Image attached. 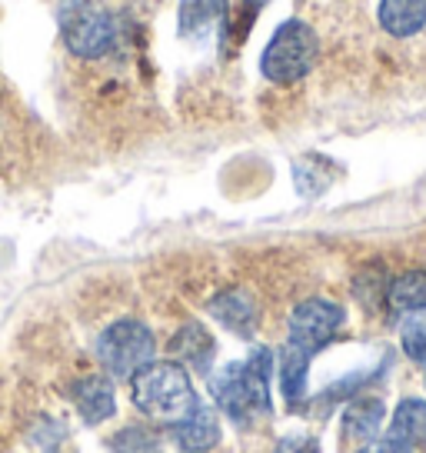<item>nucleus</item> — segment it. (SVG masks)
Here are the masks:
<instances>
[{
  "label": "nucleus",
  "mask_w": 426,
  "mask_h": 453,
  "mask_svg": "<svg viewBox=\"0 0 426 453\" xmlns=\"http://www.w3.org/2000/svg\"><path fill=\"white\" fill-rule=\"evenodd\" d=\"M270 373L273 354L267 347H254L247 360L217 370L210 377V394L220 413H227L237 426L270 417Z\"/></svg>",
  "instance_id": "f257e3e1"
},
{
  "label": "nucleus",
  "mask_w": 426,
  "mask_h": 453,
  "mask_svg": "<svg viewBox=\"0 0 426 453\" xmlns=\"http://www.w3.org/2000/svg\"><path fill=\"white\" fill-rule=\"evenodd\" d=\"M130 400L133 407L156 424H180L200 407V396L186 367L177 360H150L130 377Z\"/></svg>",
  "instance_id": "f03ea898"
},
{
  "label": "nucleus",
  "mask_w": 426,
  "mask_h": 453,
  "mask_svg": "<svg viewBox=\"0 0 426 453\" xmlns=\"http://www.w3.org/2000/svg\"><path fill=\"white\" fill-rule=\"evenodd\" d=\"M320 60V37L316 30L300 20V17H290L280 27L270 34V41L260 54V73L277 87H290L300 84L303 77H310L313 67Z\"/></svg>",
  "instance_id": "7ed1b4c3"
},
{
  "label": "nucleus",
  "mask_w": 426,
  "mask_h": 453,
  "mask_svg": "<svg viewBox=\"0 0 426 453\" xmlns=\"http://www.w3.org/2000/svg\"><path fill=\"white\" fill-rule=\"evenodd\" d=\"M57 27L64 47L80 60H100L114 50L117 24L103 0H60Z\"/></svg>",
  "instance_id": "20e7f679"
},
{
  "label": "nucleus",
  "mask_w": 426,
  "mask_h": 453,
  "mask_svg": "<svg viewBox=\"0 0 426 453\" xmlns=\"http://www.w3.org/2000/svg\"><path fill=\"white\" fill-rule=\"evenodd\" d=\"M156 354L154 330L137 317H120L97 337V360L107 373L130 380L137 370H143Z\"/></svg>",
  "instance_id": "39448f33"
},
{
  "label": "nucleus",
  "mask_w": 426,
  "mask_h": 453,
  "mask_svg": "<svg viewBox=\"0 0 426 453\" xmlns=\"http://www.w3.org/2000/svg\"><path fill=\"white\" fill-rule=\"evenodd\" d=\"M343 324H346V311L340 303H333L327 297H307L300 300L286 320V343H293L303 354L313 357L333 343Z\"/></svg>",
  "instance_id": "423d86ee"
},
{
  "label": "nucleus",
  "mask_w": 426,
  "mask_h": 453,
  "mask_svg": "<svg viewBox=\"0 0 426 453\" xmlns=\"http://www.w3.org/2000/svg\"><path fill=\"white\" fill-rule=\"evenodd\" d=\"M230 0H180L177 30L186 43L207 47L227 34Z\"/></svg>",
  "instance_id": "0eeeda50"
},
{
  "label": "nucleus",
  "mask_w": 426,
  "mask_h": 453,
  "mask_svg": "<svg viewBox=\"0 0 426 453\" xmlns=\"http://www.w3.org/2000/svg\"><path fill=\"white\" fill-rule=\"evenodd\" d=\"M207 311L217 324H224L237 337H254L256 326H260V307L243 287H227V290L213 294Z\"/></svg>",
  "instance_id": "6e6552de"
},
{
  "label": "nucleus",
  "mask_w": 426,
  "mask_h": 453,
  "mask_svg": "<svg viewBox=\"0 0 426 453\" xmlns=\"http://www.w3.org/2000/svg\"><path fill=\"white\" fill-rule=\"evenodd\" d=\"M171 350L180 367L210 370V360H213V354H217V343H213L210 330L200 324V320H186V324L173 334Z\"/></svg>",
  "instance_id": "1a4fd4ad"
},
{
  "label": "nucleus",
  "mask_w": 426,
  "mask_h": 453,
  "mask_svg": "<svg viewBox=\"0 0 426 453\" xmlns=\"http://www.w3.org/2000/svg\"><path fill=\"white\" fill-rule=\"evenodd\" d=\"M73 403L87 424H103L107 417H114L117 411V394L114 383L107 380L103 373H90L73 387Z\"/></svg>",
  "instance_id": "9d476101"
},
{
  "label": "nucleus",
  "mask_w": 426,
  "mask_h": 453,
  "mask_svg": "<svg viewBox=\"0 0 426 453\" xmlns=\"http://www.w3.org/2000/svg\"><path fill=\"white\" fill-rule=\"evenodd\" d=\"M377 20L390 37L410 41L426 27V0H380Z\"/></svg>",
  "instance_id": "9b49d317"
},
{
  "label": "nucleus",
  "mask_w": 426,
  "mask_h": 453,
  "mask_svg": "<svg viewBox=\"0 0 426 453\" xmlns=\"http://www.w3.org/2000/svg\"><path fill=\"white\" fill-rule=\"evenodd\" d=\"M171 437L184 453H207L220 443V420L213 411L197 407L186 420L171 426Z\"/></svg>",
  "instance_id": "f8f14e48"
},
{
  "label": "nucleus",
  "mask_w": 426,
  "mask_h": 453,
  "mask_svg": "<svg viewBox=\"0 0 426 453\" xmlns=\"http://www.w3.org/2000/svg\"><path fill=\"white\" fill-rule=\"evenodd\" d=\"M386 420V407L380 396H356L354 403L343 411V440H354V443H369L377 440L380 426Z\"/></svg>",
  "instance_id": "ddd939ff"
},
{
  "label": "nucleus",
  "mask_w": 426,
  "mask_h": 453,
  "mask_svg": "<svg viewBox=\"0 0 426 453\" xmlns=\"http://www.w3.org/2000/svg\"><path fill=\"white\" fill-rule=\"evenodd\" d=\"M310 354H303L300 347L286 343L280 350V394L290 407L307 403V380H310Z\"/></svg>",
  "instance_id": "4468645a"
},
{
  "label": "nucleus",
  "mask_w": 426,
  "mask_h": 453,
  "mask_svg": "<svg viewBox=\"0 0 426 453\" xmlns=\"http://www.w3.org/2000/svg\"><path fill=\"white\" fill-rule=\"evenodd\" d=\"M386 437L399 440L407 447H423L426 443V400L423 396H403L397 411L390 417Z\"/></svg>",
  "instance_id": "2eb2a0df"
},
{
  "label": "nucleus",
  "mask_w": 426,
  "mask_h": 453,
  "mask_svg": "<svg viewBox=\"0 0 426 453\" xmlns=\"http://www.w3.org/2000/svg\"><path fill=\"white\" fill-rule=\"evenodd\" d=\"M386 307L393 317H407L413 311H426V267H413L399 273L386 287Z\"/></svg>",
  "instance_id": "dca6fc26"
},
{
  "label": "nucleus",
  "mask_w": 426,
  "mask_h": 453,
  "mask_svg": "<svg viewBox=\"0 0 426 453\" xmlns=\"http://www.w3.org/2000/svg\"><path fill=\"white\" fill-rule=\"evenodd\" d=\"M293 180H297V190L303 197H316L333 184V167L323 157H303L293 164Z\"/></svg>",
  "instance_id": "f3484780"
},
{
  "label": "nucleus",
  "mask_w": 426,
  "mask_h": 453,
  "mask_svg": "<svg viewBox=\"0 0 426 453\" xmlns=\"http://www.w3.org/2000/svg\"><path fill=\"white\" fill-rule=\"evenodd\" d=\"M399 347L416 367H426V311L399 317Z\"/></svg>",
  "instance_id": "a211bd4d"
},
{
  "label": "nucleus",
  "mask_w": 426,
  "mask_h": 453,
  "mask_svg": "<svg viewBox=\"0 0 426 453\" xmlns=\"http://www.w3.org/2000/svg\"><path fill=\"white\" fill-rule=\"evenodd\" d=\"M110 447H114V453H160V437L150 426L130 424L124 430H117Z\"/></svg>",
  "instance_id": "6ab92c4d"
},
{
  "label": "nucleus",
  "mask_w": 426,
  "mask_h": 453,
  "mask_svg": "<svg viewBox=\"0 0 426 453\" xmlns=\"http://www.w3.org/2000/svg\"><path fill=\"white\" fill-rule=\"evenodd\" d=\"M273 453H320V440L307 437V434H290V437L277 440Z\"/></svg>",
  "instance_id": "aec40b11"
},
{
  "label": "nucleus",
  "mask_w": 426,
  "mask_h": 453,
  "mask_svg": "<svg viewBox=\"0 0 426 453\" xmlns=\"http://www.w3.org/2000/svg\"><path fill=\"white\" fill-rule=\"evenodd\" d=\"M356 453H413V447H407V443H399L393 437H377L369 440V443H363Z\"/></svg>",
  "instance_id": "412c9836"
}]
</instances>
